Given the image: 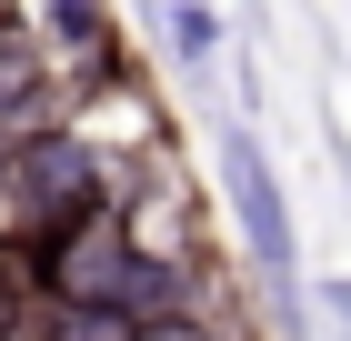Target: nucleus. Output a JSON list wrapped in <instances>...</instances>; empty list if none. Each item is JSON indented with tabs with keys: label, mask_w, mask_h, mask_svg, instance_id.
I'll return each mask as SVG.
<instances>
[{
	"label": "nucleus",
	"mask_w": 351,
	"mask_h": 341,
	"mask_svg": "<svg viewBox=\"0 0 351 341\" xmlns=\"http://www.w3.org/2000/svg\"><path fill=\"white\" fill-rule=\"evenodd\" d=\"M131 251H141V211H131V191H110L101 211H81L60 241H40V251L21 261V301L51 311V321H60V311H110Z\"/></svg>",
	"instance_id": "2"
},
{
	"label": "nucleus",
	"mask_w": 351,
	"mask_h": 341,
	"mask_svg": "<svg viewBox=\"0 0 351 341\" xmlns=\"http://www.w3.org/2000/svg\"><path fill=\"white\" fill-rule=\"evenodd\" d=\"M110 191H121V161L101 151V131H81V121L30 131L21 151H0V251L30 261L40 241H60L81 211H101Z\"/></svg>",
	"instance_id": "1"
},
{
	"label": "nucleus",
	"mask_w": 351,
	"mask_h": 341,
	"mask_svg": "<svg viewBox=\"0 0 351 341\" xmlns=\"http://www.w3.org/2000/svg\"><path fill=\"white\" fill-rule=\"evenodd\" d=\"M131 341H221V321L211 311H181V321H141Z\"/></svg>",
	"instance_id": "7"
},
{
	"label": "nucleus",
	"mask_w": 351,
	"mask_h": 341,
	"mask_svg": "<svg viewBox=\"0 0 351 341\" xmlns=\"http://www.w3.org/2000/svg\"><path fill=\"white\" fill-rule=\"evenodd\" d=\"M221 191H231V221H241V241H251V261H261L271 301H281V311H301V241H291V201H281L271 151L241 131V121H221Z\"/></svg>",
	"instance_id": "3"
},
{
	"label": "nucleus",
	"mask_w": 351,
	"mask_h": 341,
	"mask_svg": "<svg viewBox=\"0 0 351 341\" xmlns=\"http://www.w3.org/2000/svg\"><path fill=\"white\" fill-rule=\"evenodd\" d=\"M161 21H171V51H181L191 71L231 51V30H221V10H211V0H161Z\"/></svg>",
	"instance_id": "5"
},
{
	"label": "nucleus",
	"mask_w": 351,
	"mask_h": 341,
	"mask_svg": "<svg viewBox=\"0 0 351 341\" xmlns=\"http://www.w3.org/2000/svg\"><path fill=\"white\" fill-rule=\"evenodd\" d=\"M30 40L51 60V80H121V21L101 0H30Z\"/></svg>",
	"instance_id": "4"
},
{
	"label": "nucleus",
	"mask_w": 351,
	"mask_h": 341,
	"mask_svg": "<svg viewBox=\"0 0 351 341\" xmlns=\"http://www.w3.org/2000/svg\"><path fill=\"white\" fill-rule=\"evenodd\" d=\"M301 301H311V311L331 321V341H351V271H341V281H311Z\"/></svg>",
	"instance_id": "6"
}]
</instances>
